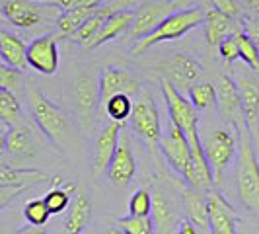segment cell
<instances>
[{
    "mask_svg": "<svg viewBox=\"0 0 259 234\" xmlns=\"http://www.w3.org/2000/svg\"><path fill=\"white\" fill-rule=\"evenodd\" d=\"M236 191L242 205L259 215V160L251 143V131L238 127V156H236Z\"/></svg>",
    "mask_w": 259,
    "mask_h": 234,
    "instance_id": "1",
    "label": "cell"
},
{
    "mask_svg": "<svg viewBox=\"0 0 259 234\" xmlns=\"http://www.w3.org/2000/svg\"><path fill=\"white\" fill-rule=\"evenodd\" d=\"M162 96L168 107L169 121L176 123L187 135L191 148H193V164H208L205 148L201 143V131H199V109L191 100L183 96L180 88H176L169 80H162Z\"/></svg>",
    "mask_w": 259,
    "mask_h": 234,
    "instance_id": "2",
    "label": "cell"
},
{
    "mask_svg": "<svg viewBox=\"0 0 259 234\" xmlns=\"http://www.w3.org/2000/svg\"><path fill=\"white\" fill-rule=\"evenodd\" d=\"M27 102L33 121L37 125V129L45 135L47 141H51L55 146L63 148L72 139V121L66 115L63 107L51 102L43 92L31 86L27 90Z\"/></svg>",
    "mask_w": 259,
    "mask_h": 234,
    "instance_id": "3",
    "label": "cell"
},
{
    "mask_svg": "<svg viewBox=\"0 0 259 234\" xmlns=\"http://www.w3.org/2000/svg\"><path fill=\"white\" fill-rule=\"evenodd\" d=\"M63 8H59L53 0H2V16L20 29H37V27L57 26Z\"/></svg>",
    "mask_w": 259,
    "mask_h": 234,
    "instance_id": "4",
    "label": "cell"
},
{
    "mask_svg": "<svg viewBox=\"0 0 259 234\" xmlns=\"http://www.w3.org/2000/svg\"><path fill=\"white\" fill-rule=\"evenodd\" d=\"M205 18H207V12H203L201 8H183V10L169 14L152 33H148L143 39H137V43L133 45V55L141 57L150 47H154L156 43L180 39L182 35L189 33L191 29L199 27L201 24H205Z\"/></svg>",
    "mask_w": 259,
    "mask_h": 234,
    "instance_id": "5",
    "label": "cell"
},
{
    "mask_svg": "<svg viewBox=\"0 0 259 234\" xmlns=\"http://www.w3.org/2000/svg\"><path fill=\"white\" fill-rule=\"evenodd\" d=\"M201 143L205 148L207 160L212 168L214 180H222L224 172L238 156V127L230 123V129L208 127L201 133Z\"/></svg>",
    "mask_w": 259,
    "mask_h": 234,
    "instance_id": "6",
    "label": "cell"
},
{
    "mask_svg": "<svg viewBox=\"0 0 259 234\" xmlns=\"http://www.w3.org/2000/svg\"><path fill=\"white\" fill-rule=\"evenodd\" d=\"M129 125L148 144L160 143L164 131L160 125V113H158L154 96L148 88H141L139 92L135 105H133V113L129 117Z\"/></svg>",
    "mask_w": 259,
    "mask_h": 234,
    "instance_id": "7",
    "label": "cell"
},
{
    "mask_svg": "<svg viewBox=\"0 0 259 234\" xmlns=\"http://www.w3.org/2000/svg\"><path fill=\"white\" fill-rule=\"evenodd\" d=\"M158 146H160V152L166 158V162L180 176H185L189 172L191 164H193V148H191L187 135L176 123L169 121L168 129L162 133Z\"/></svg>",
    "mask_w": 259,
    "mask_h": 234,
    "instance_id": "8",
    "label": "cell"
},
{
    "mask_svg": "<svg viewBox=\"0 0 259 234\" xmlns=\"http://www.w3.org/2000/svg\"><path fill=\"white\" fill-rule=\"evenodd\" d=\"M100 104H102L100 80H96L86 70L76 72V76L72 80V105H74V113L82 121H90L92 117L96 115Z\"/></svg>",
    "mask_w": 259,
    "mask_h": 234,
    "instance_id": "9",
    "label": "cell"
},
{
    "mask_svg": "<svg viewBox=\"0 0 259 234\" xmlns=\"http://www.w3.org/2000/svg\"><path fill=\"white\" fill-rule=\"evenodd\" d=\"M160 74L169 80L176 88H191L195 84V80L201 76L203 66L199 61H195L191 55L185 53H174L171 57H168L166 61H162L158 65Z\"/></svg>",
    "mask_w": 259,
    "mask_h": 234,
    "instance_id": "10",
    "label": "cell"
},
{
    "mask_svg": "<svg viewBox=\"0 0 259 234\" xmlns=\"http://www.w3.org/2000/svg\"><path fill=\"white\" fill-rule=\"evenodd\" d=\"M169 14H174V2L166 0H152L144 2L135 10V20L131 24L129 37L131 39H143L148 33H152L156 27L160 26Z\"/></svg>",
    "mask_w": 259,
    "mask_h": 234,
    "instance_id": "11",
    "label": "cell"
},
{
    "mask_svg": "<svg viewBox=\"0 0 259 234\" xmlns=\"http://www.w3.org/2000/svg\"><path fill=\"white\" fill-rule=\"evenodd\" d=\"M59 63L61 59L57 49V35H39L27 45V65L39 74H57Z\"/></svg>",
    "mask_w": 259,
    "mask_h": 234,
    "instance_id": "12",
    "label": "cell"
},
{
    "mask_svg": "<svg viewBox=\"0 0 259 234\" xmlns=\"http://www.w3.org/2000/svg\"><path fill=\"white\" fill-rule=\"evenodd\" d=\"M214 86H217V105H219V111L236 127L246 125L238 82H234L232 78L226 76V74H221V76L217 78Z\"/></svg>",
    "mask_w": 259,
    "mask_h": 234,
    "instance_id": "13",
    "label": "cell"
},
{
    "mask_svg": "<svg viewBox=\"0 0 259 234\" xmlns=\"http://www.w3.org/2000/svg\"><path fill=\"white\" fill-rule=\"evenodd\" d=\"M131 4V0H111V2H104L98 6V10L92 14L90 18L80 26L76 33L72 35V41H76L78 45L86 47V49H92L94 41L98 37L100 29L105 24V20L111 16V14L119 12V10H125Z\"/></svg>",
    "mask_w": 259,
    "mask_h": 234,
    "instance_id": "14",
    "label": "cell"
},
{
    "mask_svg": "<svg viewBox=\"0 0 259 234\" xmlns=\"http://www.w3.org/2000/svg\"><path fill=\"white\" fill-rule=\"evenodd\" d=\"M141 84L129 74V70L119 68V66H107L100 74V96H102V105L109 98L117 94H129V96H139Z\"/></svg>",
    "mask_w": 259,
    "mask_h": 234,
    "instance_id": "15",
    "label": "cell"
},
{
    "mask_svg": "<svg viewBox=\"0 0 259 234\" xmlns=\"http://www.w3.org/2000/svg\"><path fill=\"white\" fill-rule=\"evenodd\" d=\"M208 203V228L210 234H238L236 215L226 197L214 189L207 191Z\"/></svg>",
    "mask_w": 259,
    "mask_h": 234,
    "instance_id": "16",
    "label": "cell"
},
{
    "mask_svg": "<svg viewBox=\"0 0 259 234\" xmlns=\"http://www.w3.org/2000/svg\"><path fill=\"white\" fill-rule=\"evenodd\" d=\"M119 139H121V123L111 121L109 125H105L104 129L98 133L96 137V143L92 148V166L94 172H104L109 168L115 150L119 146Z\"/></svg>",
    "mask_w": 259,
    "mask_h": 234,
    "instance_id": "17",
    "label": "cell"
},
{
    "mask_svg": "<svg viewBox=\"0 0 259 234\" xmlns=\"http://www.w3.org/2000/svg\"><path fill=\"white\" fill-rule=\"evenodd\" d=\"M2 144H4V152L10 154L12 158L27 160V158H33L37 154V137L24 123L14 125V127H4Z\"/></svg>",
    "mask_w": 259,
    "mask_h": 234,
    "instance_id": "18",
    "label": "cell"
},
{
    "mask_svg": "<svg viewBox=\"0 0 259 234\" xmlns=\"http://www.w3.org/2000/svg\"><path fill=\"white\" fill-rule=\"evenodd\" d=\"M135 172H137V162H135V156L131 150L129 139L121 133L115 156H113V160L107 168V178L115 187H127L131 180L135 178Z\"/></svg>",
    "mask_w": 259,
    "mask_h": 234,
    "instance_id": "19",
    "label": "cell"
},
{
    "mask_svg": "<svg viewBox=\"0 0 259 234\" xmlns=\"http://www.w3.org/2000/svg\"><path fill=\"white\" fill-rule=\"evenodd\" d=\"M205 37H207L208 45H221L222 39H226L228 35H236L238 31H242L236 18L226 16L217 8H210L205 18Z\"/></svg>",
    "mask_w": 259,
    "mask_h": 234,
    "instance_id": "20",
    "label": "cell"
},
{
    "mask_svg": "<svg viewBox=\"0 0 259 234\" xmlns=\"http://www.w3.org/2000/svg\"><path fill=\"white\" fill-rule=\"evenodd\" d=\"M238 88L242 96V107H244V119L246 127L253 135H257V117H259V82L255 78L242 76L238 80Z\"/></svg>",
    "mask_w": 259,
    "mask_h": 234,
    "instance_id": "21",
    "label": "cell"
},
{
    "mask_svg": "<svg viewBox=\"0 0 259 234\" xmlns=\"http://www.w3.org/2000/svg\"><path fill=\"white\" fill-rule=\"evenodd\" d=\"M0 57L2 63L26 70L27 66V45L22 41V37H18L16 33H10L6 29L0 31Z\"/></svg>",
    "mask_w": 259,
    "mask_h": 234,
    "instance_id": "22",
    "label": "cell"
},
{
    "mask_svg": "<svg viewBox=\"0 0 259 234\" xmlns=\"http://www.w3.org/2000/svg\"><path fill=\"white\" fill-rule=\"evenodd\" d=\"M92 221V203L84 191L72 199L68 215L65 219V234H84L86 226Z\"/></svg>",
    "mask_w": 259,
    "mask_h": 234,
    "instance_id": "23",
    "label": "cell"
},
{
    "mask_svg": "<svg viewBox=\"0 0 259 234\" xmlns=\"http://www.w3.org/2000/svg\"><path fill=\"white\" fill-rule=\"evenodd\" d=\"M133 20H135V10H129V8L111 14V16L105 20V24L102 26V29H100V33H98V37L94 41L92 49L102 47L107 41H113V39H117L121 33L129 31Z\"/></svg>",
    "mask_w": 259,
    "mask_h": 234,
    "instance_id": "24",
    "label": "cell"
},
{
    "mask_svg": "<svg viewBox=\"0 0 259 234\" xmlns=\"http://www.w3.org/2000/svg\"><path fill=\"white\" fill-rule=\"evenodd\" d=\"M185 209L189 215V221L193 222L197 228L201 230H210L208 228V203H207V191L189 187L183 193Z\"/></svg>",
    "mask_w": 259,
    "mask_h": 234,
    "instance_id": "25",
    "label": "cell"
},
{
    "mask_svg": "<svg viewBox=\"0 0 259 234\" xmlns=\"http://www.w3.org/2000/svg\"><path fill=\"white\" fill-rule=\"evenodd\" d=\"M51 182V178L41 172V170L33 168H10L8 164H2L0 170V183L2 185H24V187H31L35 183Z\"/></svg>",
    "mask_w": 259,
    "mask_h": 234,
    "instance_id": "26",
    "label": "cell"
},
{
    "mask_svg": "<svg viewBox=\"0 0 259 234\" xmlns=\"http://www.w3.org/2000/svg\"><path fill=\"white\" fill-rule=\"evenodd\" d=\"M98 10V6H86V8H74V10H63L61 18L57 20L55 35L57 37H72L80 26Z\"/></svg>",
    "mask_w": 259,
    "mask_h": 234,
    "instance_id": "27",
    "label": "cell"
},
{
    "mask_svg": "<svg viewBox=\"0 0 259 234\" xmlns=\"http://www.w3.org/2000/svg\"><path fill=\"white\" fill-rule=\"evenodd\" d=\"M53 189L45 195V201H47V207L51 211V215H61L63 211L70 207V195L76 189V185L70 182H66L61 178V176H55L51 180Z\"/></svg>",
    "mask_w": 259,
    "mask_h": 234,
    "instance_id": "28",
    "label": "cell"
},
{
    "mask_svg": "<svg viewBox=\"0 0 259 234\" xmlns=\"http://www.w3.org/2000/svg\"><path fill=\"white\" fill-rule=\"evenodd\" d=\"M22 105L14 92L0 88V121L4 127L22 125Z\"/></svg>",
    "mask_w": 259,
    "mask_h": 234,
    "instance_id": "29",
    "label": "cell"
},
{
    "mask_svg": "<svg viewBox=\"0 0 259 234\" xmlns=\"http://www.w3.org/2000/svg\"><path fill=\"white\" fill-rule=\"evenodd\" d=\"M133 105H135V100L129 94H117L113 98H109L105 102V113L111 121H117V123H123V121H129L131 113H133Z\"/></svg>",
    "mask_w": 259,
    "mask_h": 234,
    "instance_id": "30",
    "label": "cell"
},
{
    "mask_svg": "<svg viewBox=\"0 0 259 234\" xmlns=\"http://www.w3.org/2000/svg\"><path fill=\"white\" fill-rule=\"evenodd\" d=\"M189 100L199 111H205L217 105V86L212 82H195L189 88Z\"/></svg>",
    "mask_w": 259,
    "mask_h": 234,
    "instance_id": "31",
    "label": "cell"
},
{
    "mask_svg": "<svg viewBox=\"0 0 259 234\" xmlns=\"http://www.w3.org/2000/svg\"><path fill=\"white\" fill-rule=\"evenodd\" d=\"M24 217L29 224H35V226H45L49 219H51V211L47 207V201L45 197L43 199H29L24 205Z\"/></svg>",
    "mask_w": 259,
    "mask_h": 234,
    "instance_id": "32",
    "label": "cell"
},
{
    "mask_svg": "<svg viewBox=\"0 0 259 234\" xmlns=\"http://www.w3.org/2000/svg\"><path fill=\"white\" fill-rule=\"evenodd\" d=\"M127 234H154V221L150 215H129L117 221Z\"/></svg>",
    "mask_w": 259,
    "mask_h": 234,
    "instance_id": "33",
    "label": "cell"
},
{
    "mask_svg": "<svg viewBox=\"0 0 259 234\" xmlns=\"http://www.w3.org/2000/svg\"><path fill=\"white\" fill-rule=\"evenodd\" d=\"M236 37H238V43H240V59H242V61H244L251 70L259 72V49H257V45L253 43V39L249 37L244 29H242V31H238V33H236Z\"/></svg>",
    "mask_w": 259,
    "mask_h": 234,
    "instance_id": "34",
    "label": "cell"
},
{
    "mask_svg": "<svg viewBox=\"0 0 259 234\" xmlns=\"http://www.w3.org/2000/svg\"><path fill=\"white\" fill-rule=\"evenodd\" d=\"M22 84H24V70L14 68L6 63L0 65V88H6V90L18 94L22 90Z\"/></svg>",
    "mask_w": 259,
    "mask_h": 234,
    "instance_id": "35",
    "label": "cell"
},
{
    "mask_svg": "<svg viewBox=\"0 0 259 234\" xmlns=\"http://www.w3.org/2000/svg\"><path fill=\"white\" fill-rule=\"evenodd\" d=\"M152 213H154V219H156V226L164 232L168 230L169 224H171V209H169V203L166 201V197L162 193H156L154 195V207H152Z\"/></svg>",
    "mask_w": 259,
    "mask_h": 234,
    "instance_id": "36",
    "label": "cell"
},
{
    "mask_svg": "<svg viewBox=\"0 0 259 234\" xmlns=\"http://www.w3.org/2000/svg\"><path fill=\"white\" fill-rule=\"evenodd\" d=\"M154 207V197L148 189H137L129 201L131 215H150Z\"/></svg>",
    "mask_w": 259,
    "mask_h": 234,
    "instance_id": "37",
    "label": "cell"
},
{
    "mask_svg": "<svg viewBox=\"0 0 259 234\" xmlns=\"http://www.w3.org/2000/svg\"><path fill=\"white\" fill-rule=\"evenodd\" d=\"M219 53L226 63H234L240 59V43L236 35H228L226 39H222L221 45H219Z\"/></svg>",
    "mask_w": 259,
    "mask_h": 234,
    "instance_id": "38",
    "label": "cell"
},
{
    "mask_svg": "<svg viewBox=\"0 0 259 234\" xmlns=\"http://www.w3.org/2000/svg\"><path fill=\"white\" fill-rule=\"evenodd\" d=\"M212 8L221 10L226 16H232V18H238L242 14V8H240L238 0H212Z\"/></svg>",
    "mask_w": 259,
    "mask_h": 234,
    "instance_id": "39",
    "label": "cell"
},
{
    "mask_svg": "<svg viewBox=\"0 0 259 234\" xmlns=\"http://www.w3.org/2000/svg\"><path fill=\"white\" fill-rule=\"evenodd\" d=\"M63 10H74V8H86V6H100L105 0H53Z\"/></svg>",
    "mask_w": 259,
    "mask_h": 234,
    "instance_id": "40",
    "label": "cell"
},
{
    "mask_svg": "<svg viewBox=\"0 0 259 234\" xmlns=\"http://www.w3.org/2000/svg\"><path fill=\"white\" fill-rule=\"evenodd\" d=\"M244 31L253 39V43L257 45V49H259V16L257 14L251 16V18H247L246 24H244Z\"/></svg>",
    "mask_w": 259,
    "mask_h": 234,
    "instance_id": "41",
    "label": "cell"
},
{
    "mask_svg": "<svg viewBox=\"0 0 259 234\" xmlns=\"http://www.w3.org/2000/svg\"><path fill=\"white\" fill-rule=\"evenodd\" d=\"M176 234H197V226L191 221H182L176 226Z\"/></svg>",
    "mask_w": 259,
    "mask_h": 234,
    "instance_id": "42",
    "label": "cell"
},
{
    "mask_svg": "<svg viewBox=\"0 0 259 234\" xmlns=\"http://www.w3.org/2000/svg\"><path fill=\"white\" fill-rule=\"evenodd\" d=\"M16 234H47V230L43 226H35V224H29V226H24L20 228Z\"/></svg>",
    "mask_w": 259,
    "mask_h": 234,
    "instance_id": "43",
    "label": "cell"
},
{
    "mask_svg": "<svg viewBox=\"0 0 259 234\" xmlns=\"http://www.w3.org/2000/svg\"><path fill=\"white\" fill-rule=\"evenodd\" d=\"M246 4H247V8H249L251 12L259 16V0H246Z\"/></svg>",
    "mask_w": 259,
    "mask_h": 234,
    "instance_id": "44",
    "label": "cell"
},
{
    "mask_svg": "<svg viewBox=\"0 0 259 234\" xmlns=\"http://www.w3.org/2000/svg\"><path fill=\"white\" fill-rule=\"evenodd\" d=\"M105 234H127V232H125L121 226H111V228H109V230H107Z\"/></svg>",
    "mask_w": 259,
    "mask_h": 234,
    "instance_id": "45",
    "label": "cell"
},
{
    "mask_svg": "<svg viewBox=\"0 0 259 234\" xmlns=\"http://www.w3.org/2000/svg\"><path fill=\"white\" fill-rule=\"evenodd\" d=\"M185 2H189V0H174V4H185Z\"/></svg>",
    "mask_w": 259,
    "mask_h": 234,
    "instance_id": "46",
    "label": "cell"
},
{
    "mask_svg": "<svg viewBox=\"0 0 259 234\" xmlns=\"http://www.w3.org/2000/svg\"><path fill=\"white\" fill-rule=\"evenodd\" d=\"M41 2H47V0H41Z\"/></svg>",
    "mask_w": 259,
    "mask_h": 234,
    "instance_id": "47",
    "label": "cell"
}]
</instances>
